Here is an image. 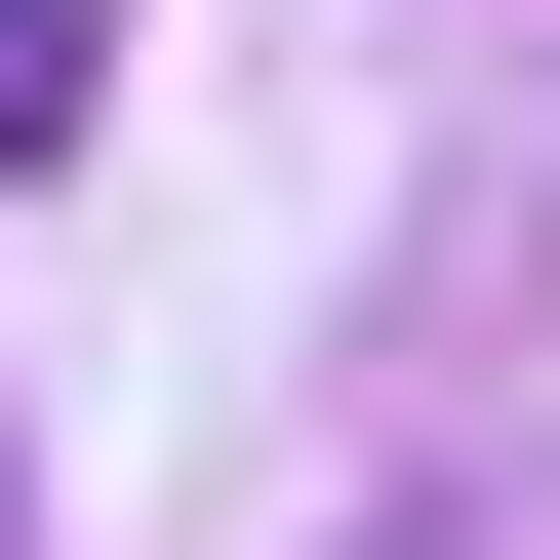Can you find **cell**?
<instances>
[{"label": "cell", "mask_w": 560, "mask_h": 560, "mask_svg": "<svg viewBox=\"0 0 560 560\" xmlns=\"http://www.w3.org/2000/svg\"><path fill=\"white\" fill-rule=\"evenodd\" d=\"M0 560H40V480H0Z\"/></svg>", "instance_id": "7a4b0ae2"}, {"label": "cell", "mask_w": 560, "mask_h": 560, "mask_svg": "<svg viewBox=\"0 0 560 560\" xmlns=\"http://www.w3.org/2000/svg\"><path fill=\"white\" fill-rule=\"evenodd\" d=\"M81 81H120V0H0V161H81Z\"/></svg>", "instance_id": "6da1fadb"}]
</instances>
